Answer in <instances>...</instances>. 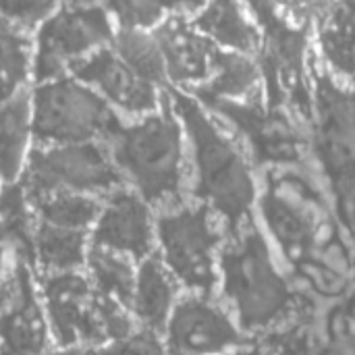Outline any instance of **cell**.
Wrapping results in <instances>:
<instances>
[{"instance_id": "obj_14", "label": "cell", "mask_w": 355, "mask_h": 355, "mask_svg": "<svg viewBox=\"0 0 355 355\" xmlns=\"http://www.w3.org/2000/svg\"><path fill=\"white\" fill-rule=\"evenodd\" d=\"M50 329L40 297L31 285L27 264L17 260L0 285V352L2 355H40Z\"/></svg>"}, {"instance_id": "obj_23", "label": "cell", "mask_w": 355, "mask_h": 355, "mask_svg": "<svg viewBox=\"0 0 355 355\" xmlns=\"http://www.w3.org/2000/svg\"><path fill=\"white\" fill-rule=\"evenodd\" d=\"M110 48L116 56L131 67L139 77L150 81L152 85L160 87L162 92L168 89V75L160 44L154 31H139V29H116Z\"/></svg>"}, {"instance_id": "obj_15", "label": "cell", "mask_w": 355, "mask_h": 355, "mask_svg": "<svg viewBox=\"0 0 355 355\" xmlns=\"http://www.w3.org/2000/svg\"><path fill=\"white\" fill-rule=\"evenodd\" d=\"M160 44L168 87L198 89L214 73V60L220 48H216L198 27L191 23V12L171 10V15L154 29Z\"/></svg>"}, {"instance_id": "obj_2", "label": "cell", "mask_w": 355, "mask_h": 355, "mask_svg": "<svg viewBox=\"0 0 355 355\" xmlns=\"http://www.w3.org/2000/svg\"><path fill=\"white\" fill-rule=\"evenodd\" d=\"M106 148L123 185L154 210L160 212L185 202L189 191L187 141L166 94L156 112L123 121Z\"/></svg>"}, {"instance_id": "obj_22", "label": "cell", "mask_w": 355, "mask_h": 355, "mask_svg": "<svg viewBox=\"0 0 355 355\" xmlns=\"http://www.w3.org/2000/svg\"><path fill=\"white\" fill-rule=\"evenodd\" d=\"M85 275L89 283L98 289V293L131 312L137 275L135 262L104 250L89 248L85 260Z\"/></svg>"}, {"instance_id": "obj_13", "label": "cell", "mask_w": 355, "mask_h": 355, "mask_svg": "<svg viewBox=\"0 0 355 355\" xmlns=\"http://www.w3.org/2000/svg\"><path fill=\"white\" fill-rule=\"evenodd\" d=\"M69 77L85 83L110 108L131 119H141L156 112L162 106L166 92L139 77L116 56L110 46L94 52L92 56L75 64Z\"/></svg>"}, {"instance_id": "obj_3", "label": "cell", "mask_w": 355, "mask_h": 355, "mask_svg": "<svg viewBox=\"0 0 355 355\" xmlns=\"http://www.w3.org/2000/svg\"><path fill=\"white\" fill-rule=\"evenodd\" d=\"M218 285L231 316L248 337L279 324L293 306L291 287L277 264L268 237L254 220L223 241Z\"/></svg>"}, {"instance_id": "obj_20", "label": "cell", "mask_w": 355, "mask_h": 355, "mask_svg": "<svg viewBox=\"0 0 355 355\" xmlns=\"http://www.w3.org/2000/svg\"><path fill=\"white\" fill-rule=\"evenodd\" d=\"M89 252V233L37 223L33 233V264L42 275L81 272Z\"/></svg>"}, {"instance_id": "obj_9", "label": "cell", "mask_w": 355, "mask_h": 355, "mask_svg": "<svg viewBox=\"0 0 355 355\" xmlns=\"http://www.w3.org/2000/svg\"><path fill=\"white\" fill-rule=\"evenodd\" d=\"M114 33L116 25L104 6H58L35 33L31 77L35 83L67 77L75 64L110 46Z\"/></svg>"}, {"instance_id": "obj_29", "label": "cell", "mask_w": 355, "mask_h": 355, "mask_svg": "<svg viewBox=\"0 0 355 355\" xmlns=\"http://www.w3.org/2000/svg\"><path fill=\"white\" fill-rule=\"evenodd\" d=\"M8 270H10V264H8V252H6V248H4V243H2V239H0V285H2V281L6 279Z\"/></svg>"}, {"instance_id": "obj_10", "label": "cell", "mask_w": 355, "mask_h": 355, "mask_svg": "<svg viewBox=\"0 0 355 355\" xmlns=\"http://www.w3.org/2000/svg\"><path fill=\"white\" fill-rule=\"evenodd\" d=\"M262 214L287 260L312 268V254L327 241V216L320 202L300 181L279 179L262 196Z\"/></svg>"}, {"instance_id": "obj_28", "label": "cell", "mask_w": 355, "mask_h": 355, "mask_svg": "<svg viewBox=\"0 0 355 355\" xmlns=\"http://www.w3.org/2000/svg\"><path fill=\"white\" fill-rule=\"evenodd\" d=\"M114 355H166L164 343H160L158 335L139 327L125 339L114 343Z\"/></svg>"}, {"instance_id": "obj_7", "label": "cell", "mask_w": 355, "mask_h": 355, "mask_svg": "<svg viewBox=\"0 0 355 355\" xmlns=\"http://www.w3.org/2000/svg\"><path fill=\"white\" fill-rule=\"evenodd\" d=\"M31 110L35 146L106 144L123 123L92 87L69 75L35 83Z\"/></svg>"}, {"instance_id": "obj_24", "label": "cell", "mask_w": 355, "mask_h": 355, "mask_svg": "<svg viewBox=\"0 0 355 355\" xmlns=\"http://www.w3.org/2000/svg\"><path fill=\"white\" fill-rule=\"evenodd\" d=\"M33 73V40L0 17V100L27 85Z\"/></svg>"}, {"instance_id": "obj_8", "label": "cell", "mask_w": 355, "mask_h": 355, "mask_svg": "<svg viewBox=\"0 0 355 355\" xmlns=\"http://www.w3.org/2000/svg\"><path fill=\"white\" fill-rule=\"evenodd\" d=\"M19 183L31 204L50 196L104 200L119 187H125L106 144L33 146Z\"/></svg>"}, {"instance_id": "obj_5", "label": "cell", "mask_w": 355, "mask_h": 355, "mask_svg": "<svg viewBox=\"0 0 355 355\" xmlns=\"http://www.w3.org/2000/svg\"><path fill=\"white\" fill-rule=\"evenodd\" d=\"M223 225L204 204H179L156 214V254L187 293L212 295L218 285Z\"/></svg>"}, {"instance_id": "obj_19", "label": "cell", "mask_w": 355, "mask_h": 355, "mask_svg": "<svg viewBox=\"0 0 355 355\" xmlns=\"http://www.w3.org/2000/svg\"><path fill=\"white\" fill-rule=\"evenodd\" d=\"M179 289L181 285L166 270L158 254L146 258L137 264L131 316L139 322L141 329L156 335L164 333L166 322L181 297Z\"/></svg>"}, {"instance_id": "obj_21", "label": "cell", "mask_w": 355, "mask_h": 355, "mask_svg": "<svg viewBox=\"0 0 355 355\" xmlns=\"http://www.w3.org/2000/svg\"><path fill=\"white\" fill-rule=\"evenodd\" d=\"M35 225V210L23 185H0V239L6 252L23 264L33 260Z\"/></svg>"}, {"instance_id": "obj_4", "label": "cell", "mask_w": 355, "mask_h": 355, "mask_svg": "<svg viewBox=\"0 0 355 355\" xmlns=\"http://www.w3.org/2000/svg\"><path fill=\"white\" fill-rule=\"evenodd\" d=\"M37 289L58 347L116 343L135 331L131 312L98 293L83 272L42 275Z\"/></svg>"}, {"instance_id": "obj_1", "label": "cell", "mask_w": 355, "mask_h": 355, "mask_svg": "<svg viewBox=\"0 0 355 355\" xmlns=\"http://www.w3.org/2000/svg\"><path fill=\"white\" fill-rule=\"evenodd\" d=\"M164 94L185 131L191 196L210 208L227 235L237 233L252 223L258 200L254 171L243 150L198 98L177 87Z\"/></svg>"}, {"instance_id": "obj_18", "label": "cell", "mask_w": 355, "mask_h": 355, "mask_svg": "<svg viewBox=\"0 0 355 355\" xmlns=\"http://www.w3.org/2000/svg\"><path fill=\"white\" fill-rule=\"evenodd\" d=\"M191 23L216 48L241 56L256 58L262 44V33L254 12L241 4L214 2L191 12Z\"/></svg>"}, {"instance_id": "obj_17", "label": "cell", "mask_w": 355, "mask_h": 355, "mask_svg": "<svg viewBox=\"0 0 355 355\" xmlns=\"http://www.w3.org/2000/svg\"><path fill=\"white\" fill-rule=\"evenodd\" d=\"M31 89L0 100V185H15L23 179L33 150Z\"/></svg>"}, {"instance_id": "obj_26", "label": "cell", "mask_w": 355, "mask_h": 355, "mask_svg": "<svg viewBox=\"0 0 355 355\" xmlns=\"http://www.w3.org/2000/svg\"><path fill=\"white\" fill-rule=\"evenodd\" d=\"M116 29H139V31H154L171 10L160 4L148 2H116L106 6Z\"/></svg>"}, {"instance_id": "obj_16", "label": "cell", "mask_w": 355, "mask_h": 355, "mask_svg": "<svg viewBox=\"0 0 355 355\" xmlns=\"http://www.w3.org/2000/svg\"><path fill=\"white\" fill-rule=\"evenodd\" d=\"M316 40L324 71L355 92V4H322L314 12Z\"/></svg>"}, {"instance_id": "obj_25", "label": "cell", "mask_w": 355, "mask_h": 355, "mask_svg": "<svg viewBox=\"0 0 355 355\" xmlns=\"http://www.w3.org/2000/svg\"><path fill=\"white\" fill-rule=\"evenodd\" d=\"M31 206L35 210L37 223L92 233L102 208V200L87 196H50Z\"/></svg>"}, {"instance_id": "obj_27", "label": "cell", "mask_w": 355, "mask_h": 355, "mask_svg": "<svg viewBox=\"0 0 355 355\" xmlns=\"http://www.w3.org/2000/svg\"><path fill=\"white\" fill-rule=\"evenodd\" d=\"M54 10L56 6L44 2H0V17L27 33L40 29Z\"/></svg>"}, {"instance_id": "obj_11", "label": "cell", "mask_w": 355, "mask_h": 355, "mask_svg": "<svg viewBox=\"0 0 355 355\" xmlns=\"http://www.w3.org/2000/svg\"><path fill=\"white\" fill-rule=\"evenodd\" d=\"M248 345L250 337L210 295L183 293L164 329L166 355H231Z\"/></svg>"}, {"instance_id": "obj_6", "label": "cell", "mask_w": 355, "mask_h": 355, "mask_svg": "<svg viewBox=\"0 0 355 355\" xmlns=\"http://www.w3.org/2000/svg\"><path fill=\"white\" fill-rule=\"evenodd\" d=\"M314 146L333 189L337 214L355 235V92L324 69L314 75Z\"/></svg>"}, {"instance_id": "obj_30", "label": "cell", "mask_w": 355, "mask_h": 355, "mask_svg": "<svg viewBox=\"0 0 355 355\" xmlns=\"http://www.w3.org/2000/svg\"><path fill=\"white\" fill-rule=\"evenodd\" d=\"M347 345H349V355H355V324L352 327V335H349Z\"/></svg>"}, {"instance_id": "obj_12", "label": "cell", "mask_w": 355, "mask_h": 355, "mask_svg": "<svg viewBox=\"0 0 355 355\" xmlns=\"http://www.w3.org/2000/svg\"><path fill=\"white\" fill-rule=\"evenodd\" d=\"M89 248L123 256L135 264L156 254V214L129 187H119L102 200L89 233Z\"/></svg>"}]
</instances>
